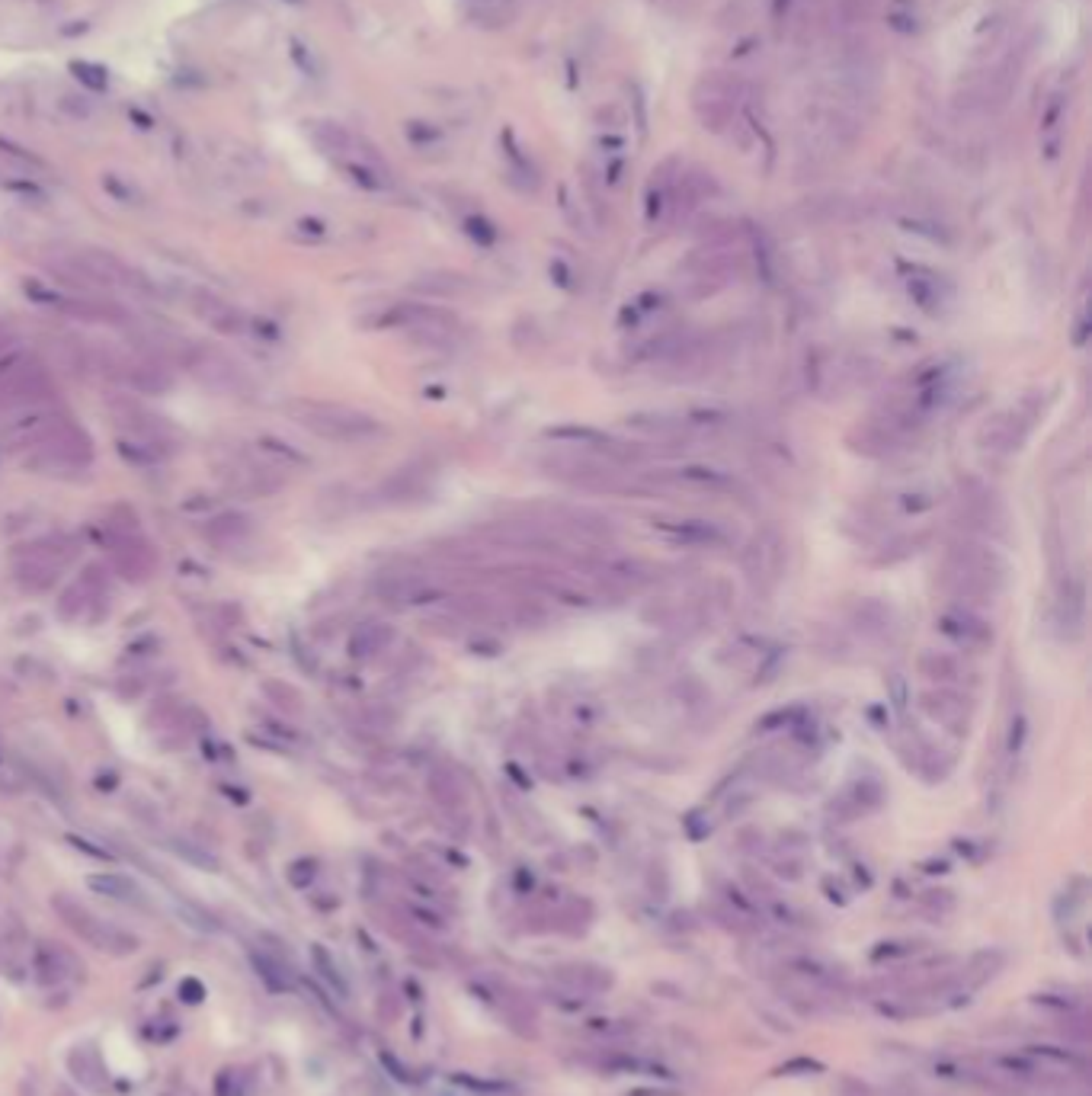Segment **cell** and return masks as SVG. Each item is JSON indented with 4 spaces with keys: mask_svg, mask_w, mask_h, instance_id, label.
Here are the masks:
<instances>
[{
    "mask_svg": "<svg viewBox=\"0 0 1092 1096\" xmlns=\"http://www.w3.org/2000/svg\"><path fill=\"white\" fill-rule=\"evenodd\" d=\"M1006 562L993 546L984 542H951L946 562L939 567V590L948 596L946 603L958 606H990L1006 587Z\"/></svg>",
    "mask_w": 1092,
    "mask_h": 1096,
    "instance_id": "cell-1",
    "label": "cell"
},
{
    "mask_svg": "<svg viewBox=\"0 0 1092 1096\" xmlns=\"http://www.w3.org/2000/svg\"><path fill=\"white\" fill-rule=\"evenodd\" d=\"M288 410H292V417L305 426V430H311L321 440H331V442L359 446V442H372V440L385 437V424L376 421L372 414H362V410L343 408V404L301 401V404H288Z\"/></svg>",
    "mask_w": 1092,
    "mask_h": 1096,
    "instance_id": "cell-2",
    "label": "cell"
},
{
    "mask_svg": "<svg viewBox=\"0 0 1092 1096\" xmlns=\"http://www.w3.org/2000/svg\"><path fill=\"white\" fill-rule=\"evenodd\" d=\"M52 907L58 911L61 920H65V927L71 930L74 936H81L87 946H93V949L115 955V959H126V955L138 952V936H131L129 930H122V927H115V923L103 920V917H97L77 898L54 895Z\"/></svg>",
    "mask_w": 1092,
    "mask_h": 1096,
    "instance_id": "cell-3",
    "label": "cell"
},
{
    "mask_svg": "<svg viewBox=\"0 0 1092 1096\" xmlns=\"http://www.w3.org/2000/svg\"><path fill=\"white\" fill-rule=\"evenodd\" d=\"M692 113H696L699 126L705 131H721L734 129L740 100H744V81L734 74L712 71L705 77H699L696 87H692Z\"/></svg>",
    "mask_w": 1092,
    "mask_h": 1096,
    "instance_id": "cell-4",
    "label": "cell"
},
{
    "mask_svg": "<svg viewBox=\"0 0 1092 1096\" xmlns=\"http://www.w3.org/2000/svg\"><path fill=\"white\" fill-rule=\"evenodd\" d=\"M52 394V378L42 365L33 363L23 349H13L0 360V410L38 404Z\"/></svg>",
    "mask_w": 1092,
    "mask_h": 1096,
    "instance_id": "cell-5",
    "label": "cell"
},
{
    "mask_svg": "<svg viewBox=\"0 0 1092 1096\" xmlns=\"http://www.w3.org/2000/svg\"><path fill=\"white\" fill-rule=\"evenodd\" d=\"M1019 84V65L1016 61H996L993 68H987L984 74H977L974 81L964 84V90H958L955 106L967 116H993L1000 113L1012 97V87Z\"/></svg>",
    "mask_w": 1092,
    "mask_h": 1096,
    "instance_id": "cell-6",
    "label": "cell"
},
{
    "mask_svg": "<svg viewBox=\"0 0 1092 1096\" xmlns=\"http://www.w3.org/2000/svg\"><path fill=\"white\" fill-rule=\"evenodd\" d=\"M935 632H939L951 648L964 651V655H984V651L993 648V641H996L993 625H990V619L980 616V610L955 606V603H946L939 612H935Z\"/></svg>",
    "mask_w": 1092,
    "mask_h": 1096,
    "instance_id": "cell-7",
    "label": "cell"
},
{
    "mask_svg": "<svg viewBox=\"0 0 1092 1096\" xmlns=\"http://www.w3.org/2000/svg\"><path fill=\"white\" fill-rule=\"evenodd\" d=\"M545 440L561 442V446H571V449H580V453L603 455V458H609V462H615V465H628L631 458H638V449L631 446V442L612 437V433L599 430V426H587V424L548 426V430H545Z\"/></svg>",
    "mask_w": 1092,
    "mask_h": 1096,
    "instance_id": "cell-8",
    "label": "cell"
},
{
    "mask_svg": "<svg viewBox=\"0 0 1092 1096\" xmlns=\"http://www.w3.org/2000/svg\"><path fill=\"white\" fill-rule=\"evenodd\" d=\"M93 455L90 449V437L84 430H77L74 424L61 421L54 430L45 437L42 442H36V455L29 458V462L36 465V469H81V465H87Z\"/></svg>",
    "mask_w": 1092,
    "mask_h": 1096,
    "instance_id": "cell-9",
    "label": "cell"
},
{
    "mask_svg": "<svg viewBox=\"0 0 1092 1096\" xmlns=\"http://www.w3.org/2000/svg\"><path fill=\"white\" fill-rule=\"evenodd\" d=\"M651 530L667 542H673V546L685 548H721L731 542V533L721 523L699 517H654Z\"/></svg>",
    "mask_w": 1092,
    "mask_h": 1096,
    "instance_id": "cell-10",
    "label": "cell"
},
{
    "mask_svg": "<svg viewBox=\"0 0 1092 1096\" xmlns=\"http://www.w3.org/2000/svg\"><path fill=\"white\" fill-rule=\"evenodd\" d=\"M372 590L388 606H420L442 596V590L426 574H417V571H381Z\"/></svg>",
    "mask_w": 1092,
    "mask_h": 1096,
    "instance_id": "cell-11",
    "label": "cell"
},
{
    "mask_svg": "<svg viewBox=\"0 0 1092 1096\" xmlns=\"http://www.w3.org/2000/svg\"><path fill=\"white\" fill-rule=\"evenodd\" d=\"M919 709L930 721L942 725L951 734L964 737L967 728H971V702L967 696L958 693L955 687H932L919 693Z\"/></svg>",
    "mask_w": 1092,
    "mask_h": 1096,
    "instance_id": "cell-12",
    "label": "cell"
},
{
    "mask_svg": "<svg viewBox=\"0 0 1092 1096\" xmlns=\"http://www.w3.org/2000/svg\"><path fill=\"white\" fill-rule=\"evenodd\" d=\"M782 562H785V539L776 526H769L766 533H760L753 539L750 551H746L744 564L746 574H750L753 584H776L782 578Z\"/></svg>",
    "mask_w": 1092,
    "mask_h": 1096,
    "instance_id": "cell-13",
    "label": "cell"
},
{
    "mask_svg": "<svg viewBox=\"0 0 1092 1096\" xmlns=\"http://www.w3.org/2000/svg\"><path fill=\"white\" fill-rule=\"evenodd\" d=\"M109 555L126 580H145L154 571V555L147 542L129 530H109Z\"/></svg>",
    "mask_w": 1092,
    "mask_h": 1096,
    "instance_id": "cell-14",
    "label": "cell"
},
{
    "mask_svg": "<svg viewBox=\"0 0 1092 1096\" xmlns=\"http://www.w3.org/2000/svg\"><path fill=\"white\" fill-rule=\"evenodd\" d=\"M667 485H680V487H689V491H708V494H724V491H734L737 487V478L731 475V471L717 469V465H708V462H689V465H680V469H669L667 475H663Z\"/></svg>",
    "mask_w": 1092,
    "mask_h": 1096,
    "instance_id": "cell-15",
    "label": "cell"
},
{
    "mask_svg": "<svg viewBox=\"0 0 1092 1096\" xmlns=\"http://www.w3.org/2000/svg\"><path fill=\"white\" fill-rule=\"evenodd\" d=\"M1028 426H1032L1028 417L1016 414V410H1006V414H996L993 421L980 426L977 442L990 449V453H1012V449H1019L1025 442Z\"/></svg>",
    "mask_w": 1092,
    "mask_h": 1096,
    "instance_id": "cell-16",
    "label": "cell"
},
{
    "mask_svg": "<svg viewBox=\"0 0 1092 1096\" xmlns=\"http://www.w3.org/2000/svg\"><path fill=\"white\" fill-rule=\"evenodd\" d=\"M849 619H853V625L859 628L865 639H887V635L894 632V610L887 603L875 600V596H865L853 606V612H849Z\"/></svg>",
    "mask_w": 1092,
    "mask_h": 1096,
    "instance_id": "cell-17",
    "label": "cell"
},
{
    "mask_svg": "<svg viewBox=\"0 0 1092 1096\" xmlns=\"http://www.w3.org/2000/svg\"><path fill=\"white\" fill-rule=\"evenodd\" d=\"M907 292H910V301L919 311H926V315H942L951 299V292L942 286V279L930 273V270H914L907 276Z\"/></svg>",
    "mask_w": 1092,
    "mask_h": 1096,
    "instance_id": "cell-18",
    "label": "cell"
},
{
    "mask_svg": "<svg viewBox=\"0 0 1092 1096\" xmlns=\"http://www.w3.org/2000/svg\"><path fill=\"white\" fill-rule=\"evenodd\" d=\"M394 641V628L385 622H362L353 635H349V657L353 660H376L388 644Z\"/></svg>",
    "mask_w": 1092,
    "mask_h": 1096,
    "instance_id": "cell-19",
    "label": "cell"
},
{
    "mask_svg": "<svg viewBox=\"0 0 1092 1096\" xmlns=\"http://www.w3.org/2000/svg\"><path fill=\"white\" fill-rule=\"evenodd\" d=\"M36 978L42 984H61L68 981V978H74L77 971V962L68 955L61 946H52V943H42L36 949Z\"/></svg>",
    "mask_w": 1092,
    "mask_h": 1096,
    "instance_id": "cell-20",
    "label": "cell"
},
{
    "mask_svg": "<svg viewBox=\"0 0 1092 1096\" xmlns=\"http://www.w3.org/2000/svg\"><path fill=\"white\" fill-rule=\"evenodd\" d=\"M916 667H919V673L930 676V680L939 683V687H955V683H961V676H964L961 657L948 655V651H935V648H926L923 655H919Z\"/></svg>",
    "mask_w": 1092,
    "mask_h": 1096,
    "instance_id": "cell-21",
    "label": "cell"
},
{
    "mask_svg": "<svg viewBox=\"0 0 1092 1096\" xmlns=\"http://www.w3.org/2000/svg\"><path fill=\"white\" fill-rule=\"evenodd\" d=\"M631 430L638 433H647V437H657V440H676L685 433V426L689 421L680 414H663V410H641V414H631L625 421Z\"/></svg>",
    "mask_w": 1092,
    "mask_h": 1096,
    "instance_id": "cell-22",
    "label": "cell"
},
{
    "mask_svg": "<svg viewBox=\"0 0 1092 1096\" xmlns=\"http://www.w3.org/2000/svg\"><path fill=\"white\" fill-rule=\"evenodd\" d=\"M87 882H90V888L97 891V895H106L113 901H122V904H131V907H147L145 891L138 888L131 878H126V875H113V872H109V875H90Z\"/></svg>",
    "mask_w": 1092,
    "mask_h": 1096,
    "instance_id": "cell-23",
    "label": "cell"
},
{
    "mask_svg": "<svg viewBox=\"0 0 1092 1096\" xmlns=\"http://www.w3.org/2000/svg\"><path fill=\"white\" fill-rule=\"evenodd\" d=\"M468 20H471L474 26L497 33V29H506L513 20H516V10H513V4H506V0H481V4H468Z\"/></svg>",
    "mask_w": 1092,
    "mask_h": 1096,
    "instance_id": "cell-24",
    "label": "cell"
},
{
    "mask_svg": "<svg viewBox=\"0 0 1092 1096\" xmlns=\"http://www.w3.org/2000/svg\"><path fill=\"white\" fill-rule=\"evenodd\" d=\"M129 385L135 388V392L142 394H163L174 388V376H170V369H163L158 363H142V365H131L129 369Z\"/></svg>",
    "mask_w": 1092,
    "mask_h": 1096,
    "instance_id": "cell-25",
    "label": "cell"
},
{
    "mask_svg": "<svg viewBox=\"0 0 1092 1096\" xmlns=\"http://www.w3.org/2000/svg\"><path fill=\"white\" fill-rule=\"evenodd\" d=\"M196 311L202 317H206V321H212L215 328L224 331V333L244 331V317H240L238 311H231L222 299H215V295H206V292L196 295Z\"/></svg>",
    "mask_w": 1092,
    "mask_h": 1096,
    "instance_id": "cell-26",
    "label": "cell"
},
{
    "mask_svg": "<svg viewBox=\"0 0 1092 1096\" xmlns=\"http://www.w3.org/2000/svg\"><path fill=\"white\" fill-rule=\"evenodd\" d=\"M900 228L903 231H910V235H916V238H926V240H932V244H951V240H955V235H951V228L942 219H935V215H930V212H914V215H903L900 219Z\"/></svg>",
    "mask_w": 1092,
    "mask_h": 1096,
    "instance_id": "cell-27",
    "label": "cell"
},
{
    "mask_svg": "<svg viewBox=\"0 0 1092 1096\" xmlns=\"http://www.w3.org/2000/svg\"><path fill=\"white\" fill-rule=\"evenodd\" d=\"M254 968H256V975H260V981L267 984V991H272V994H285L295 987L292 971H288L283 959H272V955H267V952H254Z\"/></svg>",
    "mask_w": 1092,
    "mask_h": 1096,
    "instance_id": "cell-28",
    "label": "cell"
},
{
    "mask_svg": "<svg viewBox=\"0 0 1092 1096\" xmlns=\"http://www.w3.org/2000/svg\"><path fill=\"white\" fill-rule=\"evenodd\" d=\"M68 1064H71V1071H74V1077L81 1080V1087H87V1090H103V1064H100V1055L93 1052L90 1045H84V1048H74L71 1052V1058H68Z\"/></svg>",
    "mask_w": 1092,
    "mask_h": 1096,
    "instance_id": "cell-29",
    "label": "cell"
},
{
    "mask_svg": "<svg viewBox=\"0 0 1092 1096\" xmlns=\"http://www.w3.org/2000/svg\"><path fill=\"white\" fill-rule=\"evenodd\" d=\"M535 590H538V594H545V596H548V600L561 603V606H571V610H590V606L596 603V600H592L590 594H583L580 587H574L571 580H564V578L538 580V584H535Z\"/></svg>",
    "mask_w": 1092,
    "mask_h": 1096,
    "instance_id": "cell-30",
    "label": "cell"
},
{
    "mask_svg": "<svg viewBox=\"0 0 1092 1096\" xmlns=\"http://www.w3.org/2000/svg\"><path fill=\"white\" fill-rule=\"evenodd\" d=\"M881 0H837L833 7V23L839 29H859L862 23H869L878 13Z\"/></svg>",
    "mask_w": 1092,
    "mask_h": 1096,
    "instance_id": "cell-31",
    "label": "cell"
},
{
    "mask_svg": "<svg viewBox=\"0 0 1092 1096\" xmlns=\"http://www.w3.org/2000/svg\"><path fill=\"white\" fill-rule=\"evenodd\" d=\"M247 533H251V523H247V517H240V513H222V517L208 523V539L218 542V546H234V542H240Z\"/></svg>",
    "mask_w": 1092,
    "mask_h": 1096,
    "instance_id": "cell-32",
    "label": "cell"
},
{
    "mask_svg": "<svg viewBox=\"0 0 1092 1096\" xmlns=\"http://www.w3.org/2000/svg\"><path fill=\"white\" fill-rule=\"evenodd\" d=\"M311 962H315L317 975L324 978V981H327V987H331V991H337V997H349V984H346V978H343L340 965H337V962L331 959V952H327L324 946H311Z\"/></svg>",
    "mask_w": 1092,
    "mask_h": 1096,
    "instance_id": "cell-33",
    "label": "cell"
},
{
    "mask_svg": "<svg viewBox=\"0 0 1092 1096\" xmlns=\"http://www.w3.org/2000/svg\"><path fill=\"white\" fill-rule=\"evenodd\" d=\"M939 487H910V491L897 494V507H900L903 517H919V513H930L935 503H939Z\"/></svg>",
    "mask_w": 1092,
    "mask_h": 1096,
    "instance_id": "cell-34",
    "label": "cell"
},
{
    "mask_svg": "<svg viewBox=\"0 0 1092 1096\" xmlns=\"http://www.w3.org/2000/svg\"><path fill=\"white\" fill-rule=\"evenodd\" d=\"M71 74L81 87H87L93 93L109 90V71L103 65H97V61H71Z\"/></svg>",
    "mask_w": 1092,
    "mask_h": 1096,
    "instance_id": "cell-35",
    "label": "cell"
},
{
    "mask_svg": "<svg viewBox=\"0 0 1092 1096\" xmlns=\"http://www.w3.org/2000/svg\"><path fill=\"white\" fill-rule=\"evenodd\" d=\"M420 289H426L430 295H462L471 289V283L458 273H433L420 279Z\"/></svg>",
    "mask_w": 1092,
    "mask_h": 1096,
    "instance_id": "cell-36",
    "label": "cell"
},
{
    "mask_svg": "<svg viewBox=\"0 0 1092 1096\" xmlns=\"http://www.w3.org/2000/svg\"><path fill=\"white\" fill-rule=\"evenodd\" d=\"M430 792H433L436 802H442V805L462 802V782H458L449 769H436V773L430 776Z\"/></svg>",
    "mask_w": 1092,
    "mask_h": 1096,
    "instance_id": "cell-37",
    "label": "cell"
},
{
    "mask_svg": "<svg viewBox=\"0 0 1092 1096\" xmlns=\"http://www.w3.org/2000/svg\"><path fill=\"white\" fill-rule=\"evenodd\" d=\"M1028 734H1032V721H1028L1025 712H1016L1009 718V731H1006V753H1009V757H1019L1028 744Z\"/></svg>",
    "mask_w": 1092,
    "mask_h": 1096,
    "instance_id": "cell-38",
    "label": "cell"
},
{
    "mask_svg": "<svg viewBox=\"0 0 1092 1096\" xmlns=\"http://www.w3.org/2000/svg\"><path fill=\"white\" fill-rule=\"evenodd\" d=\"M87 603H90V590L84 584H74L71 590H65V594H61L58 612L65 619H81V612L87 610Z\"/></svg>",
    "mask_w": 1092,
    "mask_h": 1096,
    "instance_id": "cell-39",
    "label": "cell"
},
{
    "mask_svg": "<svg viewBox=\"0 0 1092 1096\" xmlns=\"http://www.w3.org/2000/svg\"><path fill=\"white\" fill-rule=\"evenodd\" d=\"M244 1074L238 1068H224L222 1074L215 1077V1096H244Z\"/></svg>",
    "mask_w": 1092,
    "mask_h": 1096,
    "instance_id": "cell-40",
    "label": "cell"
},
{
    "mask_svg": "<svg viewBox=\"0 0 1092 1096\" xmlns=\"http://www.w3.org/2000/svg\"><path fill=\"white\" fill-rule=\"evenodd\" d=\"M916 546H919V535H907V539H897L891 546L884 548V555H881V564H894V562H903V558L916 555Z\"/></svg>",
    "mask_w": 1092,
    "mask_h": 1096,
    "instance_id": "cell-41",
    "label": "cell"
},
{
    "mask_svg": "<svg viewBox=\"0 0 1092 1096\" xmlns=\"http://www.w3.org/2000/svg\"><path fill=\"white\" fill-rule=\"evenodd\" d=\"M315 875H317L315 859H295L292 866H288V882H292L295 888H308V885L315 882Z\"/></svg>",
    "mask_w": 1092,
    "mask_h": 1096,
    "instance_id": "cell-42",
    "label": "cell"
},
{
    "mask_svg": "<svg viewBox=\"0 0 1092 1096\" xmlns=\"http://www.w3.org/2000/svg\"><path fill=\"white\" fill-rule=\"evenodd\" d=\"M465 231H468V235H471L474 240L487 244V247L497 240V228H494V224H490L487 219H481V215H468V219H465Z\"/></svg>",
    "mask_w": 1092,
    "mask_h": 1096,
    "instance_id": "cell-43",
    "label": "cell"
},
{
    "mask_svg": "<svg viewBox=\"0 0 1092 1096\" xmlns=\"http://www.w3.org/2000/svg\"><path fill=\"white\" fill-rule=\"evenodd\" d=\"M853 795H855V805H878L881 795H884V789H881L875 780H859L853 786Z\"/></svg>",
    "mask_w": 1092,
    "mask_h": 1096,
    "instance_id": "cell-44",
    "label": "cell"
},
{
    "mask_svg": "<svg viewBox=\"0 0 1092 1096\" xmlns=\"http://www.w3.org/2000/svg\"><path fill=\"white\" fill-rule=\"evenodd\" d=\"M256 446L260 449H267V453H272V455H279V458H285V462H292V465H305V455L301 453H295V449H288L285 442H279V440H260L256 442Z\"/></svg>",
    "mask_w": 1092,
    "mask_h": 1096,
    "instance_id": "cell-45",
    "label": "cell"
},
{
    "mask_svg": "<svg viewBox=\"0 0 1092 1096\" xmlns=\"http://www.w3.org/2000/svg\"><path fill=\"white\" fill-rule=\"evenodd\" d=\"M174 850H177V853H179V857H183V859L196 862V866H202V869H215V859L208 857V853L196 850V846H192V843H183V841H177V843H174Z\"/></svg>",
    "mask_w": 1092,
    "mask_h": 1096,
    "instance_id": "cell-46",
    "label": "cell"
},
{
    "mask_svg": "<svg viewBox=\"0 0 1092 1096\" xmlns=\"http://www.w3.org/2000/svg\"><path fill=\"white\" fill-rule=\"evenodd\" d=\"M179 997L186 1000V1004H202V997H206V987L196 978H186L183 984H179Z\"/></svg>",
    "mask_w": 1092,
    "mask_h": 1096,
    "instance_id": "cell-47",
    "label": "cell"
},
{
    "mask_svg": "<svg viewBox=\"0 0 1092 1096\" xmlns=\"http://www.w3.org/2000/svg\"><path fill=\"white\" fill-rule=\"evenodd\" d=\"M458 1084L471 1087V1090H481V1093H506L503 1084H487V1080H471V1077H455Z\"/></svg>",
    "mask_w": 1092,
    "mask_h": 1096,
    "instance_id": "cell-48",
    "label": "cell"
},
{
    "mask_svg": "<svg viewBox=\"0 0 1092 1096\" xmlns=\"http://www.w3.org/2000/svg\"><path fill=\"white\" fill-rule=\"evenodd\" d=\"M1086 337H1089V321H1086V315H1080L1076 331H1073V347H1086Z\"/></svg>",
    "mask_w": 1092,
    "mask_h": 1096,
    "instance_id": "cell-49",
    "label": "cell"
},
{
    "mask_svg": "<svg viewBox=\"0 0 1092 1096\" xmlns=\"http://www.w3.org/2000/svg\"><path fill=\"white\" fill-rule=\"evenodd\" d=\"M894 699H897V709H903V705H907V683H903V676H897L894 673Z\"/></svg>",
    "mask_w": 1092,
    "mask_h": 1096,
    "instance_id": "cell-50",
    "label": "cell"
},
{
    "mask_svg": "<svg viewBox=\"0 0 1092 1096\" xmlns=\"http://www.w3.org/2000/svg\"><path fill=\"white\" fill-rule=\"evenodd\" d=\"M161 1096H196L190 1090V1087H183V1084H177V1087H167V1090H163Z\"/></svg>",
    "mask_w": 1092,
    "mask_h": 1096,
    "instance_id": "cell-51",
    "label": "cell"
},
{
    "mask_svg": "<svg viewBox=\"0 0 1092 1096\" xmlns=\"http://www.w3.org/2000/svg\"><path fill=\"white\" fill-rule=\"evenodd\" d=\"M279 4H292V7H299V4H305V0H279Z\"/></svg>",
    "mask_w": 1092,
    "mask_h": 1096,
    "instance_id": "cell-52",
    "label": "cell"
},
{
    "mask_svg": "<svg viewBox=\"0 0 1092 1096\" xmlns=\"http://www.w3.org/2000/svg\"><path fill=\"white\" fill-rule=\"evenodd\" d=\"M0 347H7V331L0 328Z\"/></svg>",
    "mask_w": 1092,
    "mask_h": 1096,
    "instance_id": "cell-53",
    "label": "cell"
}]
</instances>
